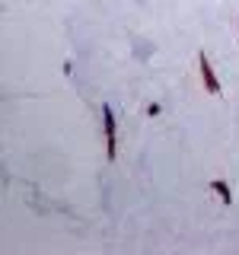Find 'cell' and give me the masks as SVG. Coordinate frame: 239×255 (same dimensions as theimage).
Wrapping results in <instances>:
<instances>
[{"instance_id": "277c9868", "label": "cell", "mask_w": 239, "mask_h": 255, "mask_svg": "<svg viewBox=\"0 0 239 255\" xmlns=\"http://www.w3.org/2000/svg\"><path fill=\"white\" fill-rule=\"evenodd\" d=\"M147 115H150V118H156V115H159V106H156V102H153V106H147Z\"/></svg>"}, {"instance_id": "3957f363", "label": "cell", "mask_w": 239, "mask_h": 255, "mask_svg": "<svg viewBox=\"0 0 239 255\" xmlns=\"http://www.w3.org/2000/svg\"><path fill=\"white\" fill-rule=\"evenodd\" d=\"M211 191H214V195H220L223 207H230V204H233V191H230V185H227L223 179H211Z\"/></svg>"}, {"instance_id": "7a4b0ae2", "label": "cell", "mask_w": 239, "mask_h": 255, "mask_svg": "<svg viewBox=\"0 0 239 255\" xmlns=\"http://www.w3.org/2000/svg\"><path fill=\"white\" fill-rule=\"evenodd\" d=\"M102 131H106V156H118V125H115V112L112 106H102Z\"/></svg>"}, {"instance_id": "6da1fadb", "label": "cell", "mask_w": 239, "mask_h": 255, "mask_svg": "<svg viewBox=\"0 0 239 255\" xmlns=\"http://www.w3.org/2000/svg\"><path fill=\"white\" fill-rule=\"evenodd\" d=\"M198 77H201V86L207 96H220L223 93V83L217 77V70H214L211 58H207V51H198Z\"/></svg>"}]
</instances>
